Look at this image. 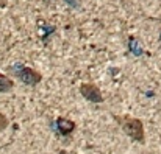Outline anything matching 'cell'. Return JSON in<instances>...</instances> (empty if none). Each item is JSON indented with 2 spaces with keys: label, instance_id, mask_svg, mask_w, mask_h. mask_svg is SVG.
Listing matches in <instances>:
<instances>
[{
  "label": "cell",
  "instance_id": "obj_10",
  "mask_svg": "<svg viewBox=\"0 0 161 154\" xmlns=\"http://www.w3.org/2000/svg\"><path fill=\"white\" fill-rule=\"evenodd\" d=\"M44 2H46V3H49V2H50V0H44Z\"/></svg>",
  "mask_w": 161,
  "mask_h": 154
},
{
  "label": "cell",
  "instance_id": "obj_5",
  "mask_svg": "<svg viewBox=\"0 0 161 154\" xmlns=\"http://www.w3.org/2000/svg\"><path fill=\"white\" fill-rule=\"evenodd\" d=\"M13 87H14L13 80H11L9 76L0 73V92H2V94H6V92L13 90Z\"/></svg>",
  "mask_w": 161,
  "mask_h": 154
},
{
  "label": "cell",
  "instance_id": "obj_4",
  "mask_svg": "<svg viewBox=\"0 0 161 154\" xmlns=\"http://www.w3.org/2000/svg\"><path fill=\"white\" fill-rule=\"evenodd\" d=\"M77 125L74 120L70 118H64V117H58L56 121H55V129L58 132V136H70L74 131H75Z\"/></svg>",
  "mask_w": 161,
  "mask_h": 154
},
{
  "label": "cell",
  "instance_id": "obj_2",
  "mask_svg": "<svg viewBox=\"0 0 161 154\" xmlns=\"http://www.w3.org/2000/svg\"><path fill=\"white\" fill-rule=\"evenodd\" d=\"M8 72H9L11 75H14L17 80H20L25 86L35 87V86H38V84L42 81V75H41L38 70H35V69H31V67H27V65H24V64H20V62H17V64H14V65H9V67H8Z\"/></svg>",
  "mask_w": 161,
  "mask_h": 154
},
{
  "label": "cell",
  "instance_id": "obj_6",
  "mask_svg": "<svg viewBox=\"0 0 161 154\" xmlns=\"http://www.w3.org/2000/svg\"><path fill=\"white\" fill-rule=\"evenodd\" d=\"M128 50L131 51L133 54H136V56H141L142 54V47H141L139 41L136 38H133V36L128 38Z\"/></svg>",
  "mask_w": 161,
  "mask_h": 154
},
{
  "label": "cell",
  "instance_id": "obj_3",
  "mask_svg": "<svg viewBox=\"0 0 161 154\" xmlns=\"http://www.w3.org/2000/svg\"><path fill=\"white\" fill-rule=\"evenodd\" d=\"M80 95L85 98V100H88V101L91 103H102L103 101V95H102V90L96 86V84H92V83H83L81 86H80Z\"/></svg>",
  "mask_w": 161,
  "mask_h": 154
},
{
  "label": "cell",
  "instance_id": "obj_8",
  "mask_svg": "<svg viewBox=\"0 0 161 154\" xmlns=\"http://www.w3.org/2000/svg\"><path fill=\"white\" fill-rule=\"evenodd\" d=\"M8 123H9V121H8V117H6L5 114L0 112V132H2L3 129L8 128Z\"/></svg>",
  "mask_w": 161,
  "mask_h": 154
},
{
  "label": "cell",
  "instance_id": "obj_7",
  "mask_svg": "<svg viewBox=\"0 0 161 154\" xmlns=\"http://www.w3.org/2000/svg\"><path fill=\"white\" fill-rule=\"evenodd\" d=\"M70 9H77V8H80L81 6V0H63Z\"/></svg>",
  "mask_w": 161,
  "mask_h": 154
},
{
  "label": "cell",
  "instance_id": "obj_9",
  "mask_svg": "<svg viewBox=\"0 0 161 154\" xmlns=\"http://www.w3.org/2000/svg\"><path fill=\"white\" fill-rule=\"evenodd\" d=\"M160 45H161V31H160Z\"/></svg>",
  "mask_w": 161,
  "mask_h": 154
},
{
  "label": "cell",
  "instance_id": "obj_1",
  "mask_svg": "<svg viewBox=\"0 0 161 154\" xmlns=\"http://www.w3.org/2000/svg\"><path fill=\"white\" fill-rule=\"evenodd\" d=\"M114 120L119 123V126L122 128V131L133 140L138 143H144L146 142V132H144V125L139 118L136 117H130V115H116Z\"/></svg>",
  "mask_w": 161,
  "mask_h": 154
}]
</instances>
